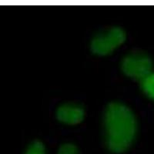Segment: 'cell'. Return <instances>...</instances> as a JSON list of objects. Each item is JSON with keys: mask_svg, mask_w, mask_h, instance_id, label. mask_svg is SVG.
<instances>
[{"mask_svg": "<svg viewBox=\"0 0 154 154\" xmlns=\"http://www.w3.org/2000/svg\"><path fill=\"white\" fill-rule=\"evenodd\" d=\"M104 138L109 151L123 153L130 149L137 133V119L131 109L114 102L106 106L103 116Z\"/></svg>", "mask_w": 154, "mask_h": 154, "instance_id": "1", "label": "cell"}, {"mask_svg": "<svg viewBox=\"0 0 154 154\" xmlns=\"http://www.w3.org/2000/svg\"><path fill=\"white\" fill-rule=\"evenodd\" d=\"M121 69L128 77L140 82L153 72V63L150 57L142 52H131L126 54L121 62Z\"/></svg>", "mask_w": 154, "mask_h": 154, "instance_id": "2", "label": "cell"}, {"mask_svg": "<svg viewBox=\"0 0 154 154\" xmlns=\"http://www.w3.org/2000/svg\"><path fill=\"white\" fill-rule=\"evenodd\" d=\"M126 39V32L120 27L113 26L96 34L92 38L90 48L93 53L105 56L113 52Z\"/></svg>", "mask_w": 154, "mask_h": 154, "instance_id": "3", "label": "cell"}, {"mask_svg": "<svg viewBox=\"0 0 154 154\" xmlns=\"http://www.w3.org/2000/svg\"><path fill=\"white\" fill-rule=\"evenodd\" d=\"M58 120L67 125H75L84 119L85 110L80 105L76 103H63L56 109Z\"/></svg>", "mask_w": 154, "mask_h": 154, "instance_id": "4", "label": "cell"}, {"mask_svg": "<svg viewBox=\"0 0 154 154\" xmlns=\"http://www.w3.org/2000/svg\"><path fill=\"white\" fill-rule=\"evenodd\" d=\"M140 82L143 92L149 99L154 100V71Z\"/></svg>", "mask_w": 154, "mask_h": 154, "instance_id": "5", "label": "cell"}, {"mask_svg": "<svg viewBox=\"0 0 154 154\" xmlns=\"http://www.w3.org/2000/svg\"><path fill=\"white\" fill-rule=\"evenodd\" d=\"M24 154H46V147L41 141L35 140L26 147Z\"/></svg>", "mask_w": 154, "mask_h": 154, "instance_id": "6", "label": "cell"}, {"mask_svg": "<svg viewBox=\"0 0 154 154\" xmlns=\"http://www.w3.org/2000/svg\"><path fill=\"white\" fill-rule=\"evenodd\" d=\"M56 154H79V152L75 144L66 143L60 146Z\"/></svg>", "mask_w": 154, "mask_h": 154, "instance_id": "7", "label": "cell"}]
</instances>
